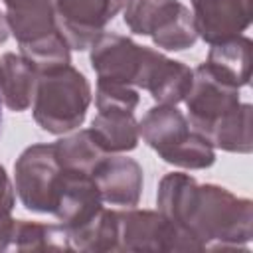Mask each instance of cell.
<instances>
[{"mask_svg": "<svg viewBox=\"0 0 253 253\" xmlns=\"http://www.w3.org/2000/svg\"><path fill=\"white\" fill-rule=\"evenodd\" d=\"M2 89L0 97L10 111H26L34 101V91L38 83V71L34 65L16 53L2 55Z\"/></svg>", "mask_w": 253, "mask_h": 253, "instance_id": "cell-14", "label": "cell"}, {"mask_svg": "<svg viewBox=\"0 0 253 253\" xmlns=\"http://www.w3.org/2000/svg\"><path fill=\"white\" fill-rule=\"evenodd\" d=\"M91 103V87L71 63L38 73L34 91V119L51 132L63 134L77 128Z\"/></svg>", "mask_w": 253, "mask_h": 253, "instance_id": "cell-2", "label": "cell"}, {"mask_svg": "<svg viewBox=\"0 0 253 253\" xmlns=\"http://www.w3.org/2000/svg\"><path fill=\"white\" fill-rule=\"evenodd\" d=\"M16 251H71L69 233L63 225L14 219L12 245Z\"/></svg>", "mask_w": 253, "mask_h": 253, "instance_id": "cell-16", "label": "cell"}, {"mask_svg": "<svg viewBox=\"0 0 253 253\" xmlns=\"http://www.w3.org/2000/svg\"><path fill=\"white\" fill-rule=\"evenodd\" d=\"M8 32H10V28H8L6 16H4V14H0V43H4V42H6V38H8Z\"/></svg>", "mask_w": 253, "mask_h": 253, "instance_id": "cell-24", "label": "cell"}, {"mask_svg": "<svg viewBox=\"0 0 253 253\" xmlns=\"http://www.w3.org/2000/svg\"><path fill=\"white\" fill-rule=\"evenodd\" d=\"M12 225H14L12 217L0 219V251L10 249V245H12Z\"/></svg>", "mask_w": 253, "mask_h": 253, "instance_id": "cell-22", "label": "cell"}, {"mask_svg": "<svg viewBox=\"0 0 253 253\" xmlns=\"http://www.w3.org/2000/svg\"><path fill=\"white\" fill-rule=\"evenodd\" d=\"M69 49L71 47L59 30H55V32H51V34H47L36 42L20 43V51H22L20 55H24L34 65V69L38 73L67 65L71 61Z\"/></svg>", "mask_w": 253, "mask_h": 253, "instance_id": "cell-18", "label": "cell"}, {"mask_svg": "<svg viewBox=\"0 0 253 253\" xmlns=\"http://www.w3.org/2000/svg\"><path fill=\"white\" fill-rule=\"evenodd\" d=\"M208 61L243 87L251 77V40L237 36L229 42L215 43L210 49Z\"/></svg>", "mask_w": 253, "mask_h": 253, "instance_id": "cell-17", "label": "cell"}, {"mask_svg": "<svg viewBox=\"0 0 253 253\" xmlns=\"http://www.w3.org/2000/svg\"><path fill=\"white\" fill-rule=\"evenodd\" d=\"M14 208V190H12V182L4 170V166H0V219L10 217V211Z\"/></svg>", "mask_w": 253, "mask_h": 253, "instance_id": "cell-21", "label": "cell"}, {"mask_svg": "<svg viewBox=\"0 0 253 253\" xmlns=\"http://www.w3.org/2000/svg\"><path fill=\"white\" fill-rule=\"evenodd\" d=\"M211 146H217L227 152H251L253 134H251V105L239 103L235 111L219 119L204 134Z\"/></svg>", "mask_w": 253, "mask_h": 253, "instance_id": "cell-15", "label": "cell"}, {"mask_svg": "<svg viewBox=\"0 0 253 253\" xmlns=\"http://www.w3.org/2000/svg\"><path fill=\"white\" fill-rule=\"evenodd\" d=\"M87 130L97 146L107 154L132 150L138 144V123L132 113L99 111Z\"/></svg>", "mask_w": 253, "mask_h": 253, "instance_id": "cell-13", "label": "cell"}, {"mask_svg": "<svg viewBox=\"0 0 253 253\" xmlns=\"http://www.w3.org/2000/svg\"><path fill=\"white\" fill-rule=\"evenodd\" d=\"M16 192L30 211L53 213L61 164L53 144H34L26 148L14 164Z\"/></svg>", "mask_w": 253, "mask_h": 253, "instance_id": "cell-6", "label": "cell"}, {"mask_svg": "<svg viewBox=\"0 0 253 253\" xmlns=\"http://www.w3.org/2000/svg\"><path fill=\"white\" fill-rule=\"evenodd\" d=\"M125 0H51L55 26L73 49H87L119 14Z\"/></svg>", "mask_w": 253, "mask_h": 253, "instance_id": "cell-8", "label": "cell"}, {"mask_svg": "<svg viewBox=\"0 0 253 253\" xmlns=\"http://www.w3.org/2000/svg\"><path fill=\"white\" fill-rule=\"evenodd\" d=\"M194 71L180 61H172L162 53L144 47L142 69L136 87L146 89L158 105H176L186 99L192 87Z\"/></svg>", "mask_w": 253, "mask_h": 253, "instance_id": "cell-11", "label": "cell"}, {"mask_svg": "<svg viewBox=\"0 0 253 253\" xmlns=\"http://www.w3.org/2000/svg\"><path fill=\"white\" fill-rule=\"evenodd\" d=\"M196 34L210 45L229 42L249 28L253 0H192Z\"/></svg>", "mask_w": 253, "mask_h": 253, "instance_id": "cell-9", "label": "cell"}, {"mask_svg": "<svg viewBox=\"0 0 253 253\" xmlns=\"http://www.w3.org/2000/svg\"><path fill=\"white\" fill-rule=\"evenodd\" d=\"M53 148H55V156L63 168L83 170V172H91L95 162L107 154L97 146V142L93 140L89 130H79L71 136H65V138L57 140L53 144Z\"/></svg>", "mask_w": 253, "mask_h": 253, "instance_id": "cell-19", "label": "cell"}, {"mask_svg": "<svg viewBox=\"0 0 253 253\" xmlns=\"http://www.w3.org/2000/svg\"><path fill=\"white\" fill-rule=\"evenodd\" d=\"M138 93L130 85L111 83V81H97V95L95 103L99 111H125L134 113L138 105Z\"/></svg>", "mask_w": 253, "mask_h": 253, "instance_id": "cell-20", "label": "cell"}, {"mask_svg": "<svg viewBox=\"0 0 253 253\" xmlns=\"http://www.w3.org/2000/svg\"><path fill=\"white\" fill-rule=\"evenodd\" d=\"M0 89H2V61H0Z\"/></svg>", "mask_w": 253, "mask_h": 253, "instance_id": "cell-26", "label": "cell"}, {"mask_svg": "<svg viewBox=\"0 0 253 253\" xmlns=\"http://www.w3.org/2000/svg\"><path fill=\"white\" fill-rule=\"evenodd\" d=\"M97 184L103 202L132 208L142 190V168L126 156H101L89 172Z\"/></svg>", "mask_w": 253, "mask_h": 253, "instance_id": "cell-12", "label": "cell"}, {"mask_svg": "<svg viewBox=\"0 0 253 253\" xmlns=\"http://www.w3.org/2000/svg\"><path fill=\"white\" fill-rule=\"evenodd\" d=\"M144 47L119 34H101L91 43V65L99 81L136 85Z\"/></svg>", "mask_w": 253, "mask_h": 253, "instance_id": "cell-10", "label": "cell"}, {"mask_svg": "<svg viewBox=\"0 0 253 253\" xmlns=\"http://www.w3.org/2000/svg\"><path fill=\"white\" fill-rule=\"evenodd\" d=\"M117 251H198L160 211H117Z\"/></svg>", "mask_w": 253, "mask_h": 253, "instance_id": "cell-7", "label": "cell"}, {"mask_svg": "<svg viewBox=\"0 0 253 253\" xmlns=\"http://www.w3.org/2000/svg\"><path fill=\"white\" fill-rule=\"evenodd\" d=\"M32 2H36V0H4V4L8 6V10H18V8H26V6H30Z\"/></svg>", "mask_w": 253, "mask_h": 253, "instance_id": "cell-23", "label": "cell"}, {"mask_svg": "<svg viewBox=\"0 0 253 253\" xmlns=\"http://www.w3.org/2000/svg\"><path fill=\"white\" fill-rule=\"evenodd\" d=\"M125 24L140 36H150L158 47L186 49L198 34L190 10L178 0H126Z\"/></svg>", "mask_w": 253, "mask_h": 253, "instance_id": "cell-4", "label": "cell"}, {"mask_svg": "<svg viewBox=\"0 0 253 253\" xmlns=\"http://www.w3.org/2000/svg\"><path fill=\"white\" fill-rule=\"evenodd\" d=\"M138 134L160 158L182 168H208L215 160L210 140L192 128L190 121L174 105L152 107L138 125Z\"/></svg>", "mask_w": 253, "mask_h": 253, "instance_id": "cell-3", "label": "cell"}, {"mask_svg": "<svg viewBox=\"0 0 253 253\" xmlns=\"http://www.w3.org/2000/svg\"><path fill=\"white\" fill-rule=\"evenodd\" d=\"M0 130H2V97H0Z\"/></svg>", "mask_w": 253, "mask_h": 253, "instance_id": "cell-25", "label": "cell"}, {"mask_svg": "<svg viewBox=\"0 0 253 253\" xmlns=\"http://www.w3.org/2000/svg\"><path fill=\"white\" fill-rule=\"evenodd\" d=\"M158 211L198 251L241 247L253 235V206L229 190L198 184L182 172L166 174L158 186Z\"/></svg>", "mask_w": 253, "mask_h": 253, "instance_id": "cell-1", "label": "cell"}, {"mask_svg": "<svg viewBox=\"0 0 253 253\" xmlns=\"http://www.w3.org/2000/svg\"><path fill=\"white\" fill-rule=\"evenodd\" d=\"M184 101L192 128L206 134L210 126L239 107V85L206 61L194 69L192 87Z\"/></svg>", "mask_w": 253, "mask_h": 253, "instance_id": "cell-5", "label": "cell"}]
</instances>
